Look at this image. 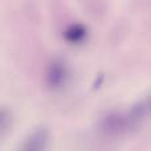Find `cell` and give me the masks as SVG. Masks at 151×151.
I'll use <instances>...</instances> for the list:
<instances>
[{"instance_id": "obj_3", "label": "cell", "mask_w": 151, "mask_h": 151, "mask_svg": "<svg viewBox=\"0 0 151 151\" xmlns=\"http://www.w3.org/2000/svg\"><path fill=\"white\" fill-rule=\"evenodd\" d=\"M145 102H146V106H147V110H149V114L151 115V96Z\"/></svg>"}, {"instance_id": "obj_2", "label": "cell", "mask_w": 151, "mask_h": 151, "mask_svg": "<svg viewBox=\"0 0 151 151\" xmlns=\"http://www.w3.org/2000/svg\"><path fill=\"white\" fill-rule=\"evenodd\" d=\"M65 37L69 42L78 44V42H81L86 37V29L83 28L82 25H78V24L70 25L65 31Z\"/></svg>"}, {"instance_id": "obj_4", "label": "cell", "mask_w": 151, "mask_h": 151, "mask_svg": "<svg viewBox=\"0 0 151 151\" xmlns=\"http://www.w3.org/2000/svg\"><path fill=\"white\" fill-rule=\"evenodd\" d=\"M29 151H37V150H36V149H35V147H33V149H31Z\"/></svg>"}, {"instance_id": "obj_1", "label": "cell", "mask_w": 151, "mask_h": 151, "mask_svg": "<svg viewBox=\"0 0 151 151\" xmlns=\"http://www.w3.org/2000/svg\"><path fill=\"white\" fill-rule=\"evenodd\" d=\"M69 77L68 68H66L65 63L60 60H55L49 65L47 72V81L48 85L53 89H60L66 83Z\"/></svg>"}]
</instances>
